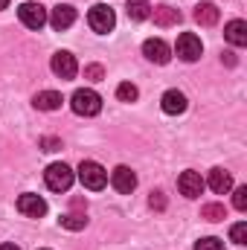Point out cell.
I'll return each mask as SVG.
<instances>
[{"instance_id": "6da1fadb", "label": "cell", "mask_w": 247, "mask_h": 250, "mask_svg": "<svg viewBox=\"0 0 247 250\" xmlns=\"http://www.w3.org/2000/svg\"><path fill=\"white\" fill-rule=\"evenodd\" d=\"M70 105H73V111H76L79 117H96V114L102 111V96H99L96 90H90V87H82V90L73 93Z\"/></svg>"}, {"instance_id": "7a4b0ae2", "label": "cell", "mask_w": 247, "mask_h": 250, "mask_svg": "<svg viewBox=\"0 0 247 250\" xmlns=\"http://www.w3.org/2000/svg\"><path fill=\"white\" fill-rule=\"evenodd\" d=\"M79 181L84 184V189L99 192V189L108 184V172H105L96 160H82V166H79Z\"/></svg>"}, {"instance_id": "3957f363", "label": "cell", "mask_w": 247, "mask_h": 250, "mask_svg": "<svg viewBox=\"0 0 247 250\" xmlns=\"http://www.w3.org/2000/svg\"><path fill=\"white\" fill-rule=\"evenodd\" d=\"M44 181H47V187L53 192H67L73 187V169L67 163H53V166H47Z\"/></svg>"}, {"instance_id": "277c9868", "label": "cell", "mask_w": 247, "mask_h": 250, "mask_svg": "<svg viewBox=\"0 0 247 250\" xmlns=\"http://www.w3.org/2000/svg\"><path fill=\"white\" fill-rule=\"evenodd\" d=\"M87 23H90V29L93 32H111L114 29V23H117V15H114V9L111 6H105V3H99V6H93L90 12H87Z\"/></svg>"}, {"instance_id": "5b68a950", "label": "cell", "mask_w": 247, "mask_h": 250, "mask_svg": "<svg viewBox=\"0 0 247 250\" xmlns=\"http://www.w3.org/2000/svg\"><path fill=\"white\" fill-rule=\"evenodd\" d=\"M18 18H21V23L23 26H29V29H41L44 23H47V9L41 6V3H21L18 6Z\"/></svg>"}, {"instance_id": "8992f818", "label": "cell", "mask_w": 247, "mask_h": 250, "mask_svg": "<svg viewBox=\"0 0 247 250\" xmlns=\"http://www.w3.org/2000/svg\"><path fill=\"white\" fill-rule=\"evenodd\" d=\"M175 50H178V56H181L184 62H198L201 53H204V44H201V38H198L195 32H184V35L178 38Z\"/></svg>"}, {"instance_id": "52a82bcc", "label": "cell", "mask_w": 247, "mask_h": 250, "mask_svg": "<svg viewBox=\"0 0 247 250\" xmlns=\"http://www.w3.org/2000/svg\"><path fill=\"white\" fill-rule=\"evenodd\" d=\"M143 56L154 64H169L172 50H169V44H166L163 38H148V41L143 44Z\"/></svg>"}, {"instance_id": "ba28073f", "label": "cell", "mask_w": 247, "mask_h": 250, "mask_svg": "<svg viewBox=\"0 0 247 250\" xmlns=\"http://www.w3.org/2000/svg\"><path fill=\"white\" fill-rule=\"evenodd\" d=\"M50 67H53V73H56L59 79H73V76L79 73L76 56H73V53H67V50L56 53V56H53V62H50Z\"/></svg>"}, {"instance_id": "9c48e42d", "label": "cell", "mask_w": 247, "mask_h": 250, "mask_svg": "<svg viewBox=\"0 0 247 250\" xmlns=\"http://www.w3.org/2000/svg\"><path fill=\"white\" fill-rule=\"evenodd\" d=\"M18 209H21L23 215H29V218H41V215L47 212V201H44L41 195L26 192V195H21V198H18Z\"/></svg>"}, {"instance_id": "30bf717a", "label": "cell", "mask_w": 247, "mask_h": 250, "mask_svg": "<svg viewBox=\"0 0 247 250\" xmlns=\"http://www.w3.org/2000/svg\"><path fill=\"white\" fill-rule=\"evenodd\" d=\"M111 184H114L117 192L128 195V192H134V189H137V175H134L128 166H117V169L111 172Z\"/></svg>"}, {"instance_id": "8fae6325", "label": "cell", "mask_w": 247, "mask_h": 250, "mask_svg": "<svg viewBox=\"0 0 247 250\" xmlns=\"http://www.w3.org/2000/svg\"><path fill=\"white\" fill-rule=\"evenodd\" d=\"M178 189H181V195H186V198H198V195L204 192V178L189 169V172H184V175L178 178Z\"/></svg>"}, {"instance_id": "7c38bea8", "label": "cell", "mask_w": 247, "mask_h": 250, "mask_svg": "<svg viewBox=\"0 0 247 250\" xmlns=\"http://www.w3.org/2000/svg\"><path fill=\"white\" fill-rule=\"evenodd\" d=\"M47 21H50V23H53V29H59V32H62V29H70V26L76 23V9H73V6H67V3H62V6H56V9H53V15H50Z\"/></svg>"}, {"instance_id": "4fadbf2b", "label": "cell", "mask_w": 247, "mask_h": 250, "mask_svg": "<svg viewBox=\"0 0 247 250\" xmlns=\"http://www.w3.org/2000/svg\"><path fill=\"white\" fill-rule=\"evenodd\" d=\"M206 184H209V189H212L215 195H227V192L233 189V175H230L227 169H212Z\"/></svg>"}, {"instance_id": "5bb4252c", "label": "cell", "mask_w": 247, "mask_h": 250, "mask_svg": "<svg viewBox=\"0 0 247 250\" xmlns=\"http://www.w3.org/2000/svg\"><path fill=\"white\" fill-rule=\"evenodd\" d=\"M160 108L166 111V114H184L186 111V96L181 93V90H166L163 93V99H160Z\"/></svg>"}, {"instance_id": "9a60e30c", "label": "cell", "mask_w": 247, "mask_h": 250, "mask_svg": "<svg viewBox=\"0 0 247 250\" xmlns=\"http://www.w3.org/2000/svg\"><path fill=\"white\" fill-rule=\"evenodd\" d=\"M148 18H154L157 26H175V23H181V12L175 6H166V3L163 6H154V12Z\"/></svg>"}, {"instance_id": "2e32d148", "label": "cell", "mask_w": 247, "mask_h": 250, "mask_svg": "<svg viewBox=\"0 0 247 250\" xmlns=\"http://www.w3.org/2000/svg\"><path fill=\"white\" fill-rule=\"evenodd\" d=\"M224 38L233 44V47H247V23L245 21H230L224 26Z\"/></svg>"}, {"instance_id": "e0dca14e", "label": "cell", "mask_w": 247, "mask_h": 250, "mask_svg": "<svg viewBox=\"0 0 247 250\" xmlns=\"http://www.w3.org/2000/svg\"><path fill=\"white\" fill-rule=\"evenodd\" d=\"M62 93H56V90H41L35 99H32V105L38 108V111H59L62 108Z\"/></svg>"}, {"instance_id": "ac0fdd59", "label": "cell", "mask_w": 247, "mask_h": 250, "mask_svg": "<svg viewBox=\"0 0 247 250\" xmlns=\"http://www.w3.org/2000/svg\"><path fill=\"white\" fill-rule=\"evenodd\" d=\"M195 21L201 26H215L218 23V6L215 3H198L195 6Z\"/></svg>"}, {"instance_id": "d6986e66", "label": "cell", "mask_w": 247, "mask_h": 250, "mask_svg": "<svg viewBox=\"0 0 247 250\" xmlns=\"http://www.w3.org/2000/svg\"><path fill=\"white\" fill-rule=\"evenodd\" d=\"M125 9H128V18L131 21H145L151 15V3L148 0H128Z\"/></svg>"}, {"instance_id": "ffe728a7", "label": "cell", "mask_w": 247, "mask_h": 250, "mask_svg": "<svg viewBox=\"0 0 247 250\" xmlns=\"http://www.w3.org/2000/svg\"><path fill=\"white\" fill-rule=\"evenodd\" d=\"M59 221H62L64 230H84V227H87V218L79 215V212H67V215H62Z\"/></svg>"}, {"instance_id": "44dd1931", "label": "cell", "mask_w": 247, "mask_h": 250, "mask_svg": "<svg viewBox=\"0 0 247 250\" xmlns=\"http://www.w3.org/2000/svg\"><path fill=\"white\" fill-rule=\"evenodd\" d=\"M201 218H206V221H224L227 218V209H224V204H206L201 209Z\"/></svg>"}, {"instance_id": "7402d4cb", "label": "cell", "mask_w": 247, "mask_h": 250, "mask_svg": "<svg viewBox=\"0 0 247 250\" xmlns=\"http://www.w3.org/2000/svg\"><path fill=\"white\" fill-rule=\"evenodd\" d=\"M137 96H140V90H137L131 82H123V84L117 87V99H120V102H137Z\"/></svg>"}, {"instance_id": "603a6c76", "label": "cell", "mask_w": 247, "mask_h": 250, "mask_svg": "<svg viewBox=\"0 0 247 250\" xmlns=\"http://www.w3.org/2000/svg\"><path fill=\"white\" fill-rule=\"evenodd\" d=\"M230 239H233V242H236L239 248L245 245V242H247V224H245V221H239V224H233V230H230Z\"/></svg>"}, {"instance_id": "cb8c5ba5", "label": "cell", "mask_w": 247, "mask_h": 250, "mask_svg": "<svg viewBox=\"0 0 247 250\" xmlns=\"http://www.w3.org/2000/svg\"><path fill=\"white\" fill-rule=\"evenodd\" d=\"M195 250H224V242L221 239H215V236H206V239H201Z\"/></svg>"}, {"instance_id": "d4e9b609", "label": "cell", "mask_w": 247, "mask_h": 250, "mask_svg": "<svg viewBox=\"0 0 247 250\" xmlns=\"http://www.w3.org/2000/svg\"><path fill=\"white\" fill-rule=\"evenodd\" d=\"M233 207H236L239 212L247 209V187H239L236 192H233Z\"/></svg>"}, {"instance_id": "484cf974", "label": "cell", "mask_w": 247, "mask_h": 250, "mask_svg": "<svg viewBox=\"0 0 247 250\" xmlns=\"http://www.w3.org/2000/svg\"><path fill=\"white\" fill-rule=\"evenodd\" d=\"M41 148H44V151H59V148H62V140H56V137H41Z\"/></svg>"}, {"instance_id": "4316f807", "label": "cell", "mask_w": 247, "mask_h": 250, "mask_svg": "<svg viewBox=\"0 0 247 250\" xmlns=\"http://www.w3.org/2000/svg\"><path fill=\"white\" fill-rule=\"evenodd\" d=\"M84 76H87V79H90V82H99V79H102V76H105V70H102V67H99V64H90V67H87V70H84Z\"/></svg>"}, {"instance_id": "83f0119b", "label": "cell", "mask_w": 247, "mask_h": 250, "mask_svg": "<svg viewBox=\"0 0 247 250\" xmlns=\"http://www.w3.org/2000/svg\"><path fill=\"white\" fill-rule=\"evenodd\" d=\"M148 207H151V209H163V207H166V198H163V192H151V198H148Z\"/></svg>"}, {"instance_id": "f1b7e54d", "label": "cell", "mask_w": 247, "mask_h": 250, "mask_svg": "<svg viewBox=\"0 0 247 250\" xmlns=\"http://www.w3.org/2000/svg\"><path fill=\"white\" fill-rule=\"evenodd\" d=\"M0 250H21L18 245H0Z\"/></svg>"}, {"instance_id": "f546056e", "label": "cell", "mask_w": 247, "mask_h": 250, "mask_svg": "<svg viewBox=\"0 0 247 250\" xmlns=\"http://www.w3.org/2000/svg\"><path fill=\"white\" fill-rule=\"evenodd\" d=\"M9 6V0H0V9H6Z\"/></svg>"}]
</instances>
